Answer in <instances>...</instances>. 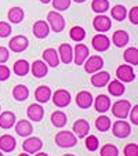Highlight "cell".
<instances>
[{"mask_svg":"<svg viewBox=\"0 0 138 156\" xmlns=\"http://www.w3.org/2000/svg\"><path fill=\"white\" fill-rule=\"evenodd\" d=\"M129 20L133 25H138V7H133L129 12Z\"/></svg>","mask_w":138,"mask_h":156,"instance_id":"obj_43","label":"cell"},{"mask_svg":"<svg viewBox=\"0 0 138 156\" xmlns=\"http://www.w3.org/2000/svg\"><path fill=\"white\" fill-rule=\"evenodd\" d=\"M47 24L55 33H59V32H62L65 28V18L62 17L59 12L50 11L47 14Z\"/></svg>","mask_w":138,"mask_h":156,"instance_id":"obj_4","label":"cell"},{"mask_svg":"<svg viewBox=\"0 0 138 156\" xmlns=\"http://www.w3.org/2000/svg\"><path fill=\"white\" fill-rule=\"evenodd\" d=\"M51 88L47 87V86H39L35 90V98L39 104H46L50 101L51 98Z\"/></svg>","mask_w":138,"mask_h":156,"instance_id":"obj_23","label":"cell"},{"mask_svg":"<svg viewBox=\"0 0 138 156\" xmlns=\"http://www.w3.org/2000/svg\"><path fill=\"white\" fill-rule=\"evenodd\" d=\"M108 91L113 97H122L124 94V91H126V87L119 79H115L108 82Z\"/></svg>","mask_w":138,"mask_h":156,"instance_id":"obj_26","label":"cell"},{"mask_svg":"<svg viewBox=\"0 0 138 156\" xmlns=\"http://www.w3.org/2000/svg\"><path fill=\"white\" fill-rule=\"evenodd\" d=\"M24 10L21 7H12V9L9 10L7 17H9V21L11 24H19L21 21L24 20Z\"/></svg>","mask_w":138,"mask_h":156,"instance_id":"obj_31","label":"cell"},{"mask_svg":"<svg viewBox=\"0 0 138 156\" xmlns=\"http://www.w3.org/2000/svg\"><path fill=\"white\" fill-rule=\"evenodd\" d=\"M76 105L79 106V108H82V109H88L91 105H93V95L90 94L88 91H80V93H77V95H76Z\"/></svg>","mask_w":138,"mask_h":156,"instance_id":"obj_25","label":"cell"},{"mask_svg":"<svg viewBox=\"0 0 138 156\" xmlns=\"http://www.w3.org/2000/svg\"><path fill=\"white\" fill-rule=\"evenodd\" d=\"M32 32L37 39H44V37H47L48 33H50V27H48V24L46 21L39 20L33 24Z\"/></svg>","mask_w":138,"mask_h":156,"instance_id":"obj_16","label":"cell"},{"mask_svg":"<svg viewBox=\"0 0 138 156\" xmlns=\"http://www.w3.org/2000/svg\"><path fill=\"white\" fill-rule=\"evenodd\" d=\"M58 55L64 64H71L73 61V48H72L71 44L62 43L58 48Z\"/></svg>","mask_w":138,"mask_h":156,"instance_id":"obj_17","label":"cell"},{"mask_svg":"<svg viewBox=\"0 0 138 156\" xmlns=\"http://www.w3.org/2000/svg\"><path fill=\"white\" fill-rule=\"evenodd\" d=\"M100 155L101 156H119V149L113 144H105L100 149Z\"/></svg>","mask_w":138,"mask_h":156,"instance_id":"obj_37","label":"cell"},{"mask_svg":"<svg viewBox=\"0 0 138 156\" xmlns=\"http://www.w3.org/2000/svg\"><path fill=\"white\" fill-rule=\"evenodd\" d=\"M10 58V51L7 47H3V46H0V64H4L7 62Z\"/></svg>","mask_w":138,"mask_h":156,"instance_id":"obj_45","label":"cell"},{"mask_svg":"<svg viewBox=\"0 0 138 156\" xmlns=\"http://www.w3.org/2000/svg\"><path fill=\"white\" fill-rule=\"evenodd\" d=\"M111 119L108 116H100V118L95 120V129L101 133H105L111 129Z\"/></svg>","mask_w":138,"mask_h":156,"instance_id":"obj_35","label":"cell"},{"mask_svg":"<svg viewBox=\"0 0 138 156\" xmlns=\"http://www.w3.org/2000/svg\"><path fill=\"white\" fill-rule=\"evenodd\" d=\"M28 46H29L28 37L21 36V35L14 36V37H11V40L9 41V48L12 53H22V51H25L28 48Z\"/></svg>","mask_w":138,"mask_h":156,"instance_id":"obj_8","label":"cell"},{"mask_svg":"<svg viewBox=\"0 0 138 156\" xmlns=\"http://www.w3.org/2000/svg\"><path fill=\"white\" fill-rule=\"evenodd\" d=\"M109 80H111V75H109L108 72L98 71V72H95V73H93L90 82H91V84L94 86V87L101 88V87H105V86L108 84Z\"/></svg>","mask_w":138,"mask_h":156,"instance_id":"obj_13","label":"cell"},{"mask_svg":"<svg viewBox=\"0 0 138 156\" xmlns=\"http://www.w3.org/2000/svg\"><path fill=\"white\" fill-rule=\"evenodd\" d=\"M69 36H71V39L73 41H76V43H79V41H83L86 37V30L83 29L82 27H73L71 29V32H69Z\"/></svg>","mask_w":138,"mask_h":156,"instance_id":"obj_36","label":"cell"},{"mask_svg":"<svg viewBox=\"0 0 138 156\" xmlns=\"http://www.w3.org/2000/svg\"><path fill=\"white\" fill-rule=\"evenodd\" d=\"M30 72H32V75L35 77H37V79H41V77H44L46 75H47L48 66H47V64H46L44 61H40V59H37V61H35L32 65H30Z\"/></svg>","mask_w":138,"mask_h":156,"instance_id":"obj_21","label":"cell"},{"mask_svg":"<svg viewBox=\"0 0 138 156\" xmlns=\"http://www.w3.org/2000/svg\"><path fill=\"white\" fill-rule=\"evenodd\" d=\"M62 156H75V155H72V153H66V155H62Z\"/></svg>","mask_w":138,"mask_h":156,"instance_id":"obj_50","label":"cell"},{"mask_svg":"<svg viewBox=\"0 0 138 156\" xmlns=\"http://www.w3.org/2000/svg\"><path fill=\"white\" fill-rule=\"evenodd\" d=\"M86 148H87L90 152H95V151L98 149V147H100V141H98V138L95 136H86Z\"/></svg>","mask_w":138,"mask_h":156,"instance_id":"obj_38","label":"cell"},{"mask_svg":"<svg viewBox=\"0 0 138 156\" xmlns=\"http://www.w3.org/2000/svg\"><path fill=\"white\" fill-rule=\"evenodd\" d=\"M12 32L11 29V25L9 22H3V21H0V37H7L10 36Z\"/></svg>","mask_w":138,"mask_h":156,"instance_id":"obj_41","label":"cell"},{"mask_svg":"<svg viewBox=\"0 0 138 156\" xmlns=\"http://www.w3.org/2000/svg\"><path fill=\"white\" fill-rule=\"evenodd\" d=\"M51 123L57 129H62L68 123V116L62 111H55V112L51 113Z\"/></svg>","mask_w":138,"mask_h":156,"instance_id":"obj_29","label":"cell"},{"mask_svg":"<svg viewBox=\"0 0 138 156\" xmlns=\"http://www.w3.org/2000/svg\"><path fill=\"white\" fill-rule=\"evenodd\" d=\"M75 2H76V3H84L86 0H75Z\"/></svg>","mask_w":138,"mask_h":156,"instance_id":"obj_49","label":"cell"},{"mask_svg":"<svg viewBox=\"0 0 138 156\" xmlns=\"http://www.w3.org/2000/svg\"><path fill=\"white\" fill-rule=\"evenodd\" d=\"M10 68L9 66H6V65L0 64V82H4V80H7L10 77Z\"/></svg>","mask_w":138,"mask_h":156,"instance_id":"obj_42","label":"cell"},{"mask_svg":"<svg viewBox=\"0 0 138 156\" xmlns=\"http://www.w3.org/2000/svg\"><path fill=\"white\" fill-rule=\"evenodd\" d=\"M111 126H112V134L116 138H127L131 134V124L129 122H126L124 119H119Z\"/></svg>","mask_w":138,"mask_h":156,"instance_id":"obj_2","label":"cell"},{"mask_svg":"<svg viewBox=\"0 0 138 156\" xmlns=\"http://www.w3.org/2000/svg\"><path fill=\"white\" fill-rule=\"evenodd\" d=\"M124 156H138V145L135 142H131V144H127L123 149Z\"/></svg>","mask_w":138,"mask_h":156,"instance_id":"obj_40","label":"cell"},{"mask_svg":"<svg viewBox=\"0 0 138 156\" xmlns=\"http://www.w3.org/2000/svg\"><path fill=\"white\" fill-rule=\"evenodd\" d=\"M88 54H90V50H88V47L86 46V44L83 43H77L76 47H75L73 50V61L76 65H83V62L86 61V58L88 57Z\"/></svg>","mask_w":138,"mask_h":156,"instance_id":"obj_12","label":"cell"},{"mask_svg":"<svg viewBox=\"0 0 138 156\" xmlns=\"http://www.w3.org/2000/svg\"><path fill=\"white\" fill-rule=\"evenodd\" d=\"M14 126H15V131H17V134L19 137H29L33 131L32 123H30L29 120H25V119L19 120L18 123H15Z\"/></svg>","mask_w":138,"mask_h":156,"instance_id":"obj_24","label":"cell"},{"mask_svg":"<svg viewBox=\"0 0 138 156\" xmlns=\"http://www.w3.org/2000/svg\"><path fill=\"white\" fill-rule=\"evenodd\" d=\"M83 65H84V71L87 73H95L104 68V59L101 55H90L86 58Z\"/></svg>","mask_w":138,"mask_h":156,"instance_id":"obj_5","label":"cell"},{"mask_svg":"<svg viewBox=\"0 0 138 156\" xmlns=\"http://www.w3.org/2000/svg\"><path fill=\"white\" fill-rule=\"evenodd\" d=\"M0 109H2V106H0Z\"/></svg>","mask_w":138,"mask_h":156,"instance_id":"obj_52","label":"cell"},{"mask_svg":"<svg viewBox=\"0 0 138 156\" xmlns=\"http://www.w3.org/2000/svg\"><path fill=\"white\" fill-rule=\"evenodd\" d=\"M18 156H30V155H29V153H27V152H24V153H19Z\"/></svg>","mask_w":138,"mask_h":156,"instance_id":"obj_48","label":"cell"},{"mask_svg":"<svg viewBox=\"0 0 138 156\" xmlns=\"http://www.w3.org/2000/svg\"><path fill=\"white\" fill-rule=\"evenodd\" d=\"M93 27H94V29L97 30V32H101V33L108 32L112 27V21H111V18L106 17V15L98 14L97 17L93 20Z\"/></svg>","mask_w":138,"mask_h":156,"instance_id":"obj_11","label":"cell"},{"mask_svg":"<svg viewBox=\"0 0 138 156\" xmlns=\"http://www.w3.org/2000/svg\"><path fill=\"white\" fill-rule=\"evenodd\" d=\"M130 120H131V123L134 124V126H137L138 124V105H134L133 106V109H130Z\"/></svg>","mask_w":138,"mask_h":156,"instance_id":"obj_44","label":"cell"},{"mask_svg":"<svg viewBox=\"0 0 138 156\" xmlns=\"http://www.w3.org/2000/svg\"><path fill=\"white\" fill-rule=\"evenodd\" d=\"M123 58H124V61H126L127 64L133 65V66L138 65V50H137V47L127 48V50L124 51V54H123Z\"/></svg>","mask_w":138,"mask_h":156,"instance_id":"obj_32","label":"cell"},{"mask_svg":"<svg viewBox=\"0 0 138 156\" xmlns=\"http://www.w3.org/2000/svg\"><path fill=\"white\" fill-rule=\"evenodd\" d=\"M51 98H53V102L55 106H58V108H65V106H68L69 104H71V93L68 91V90H65V88H59V90H57L54 94H51Z\"/></svg>","mask_w":138,"mask_h":156,"instance_id":"obj_6","label":"cell"},{"mask_svg":"<svg viewBox=\"0 0 138 156\" xmlns=\"http://www.w3.org/2000/svg\"><path fill=\"white\" fill-rule=\"evenodd\" d=\"M131 109V102L127 100H119L112 105V115L118 119H127Z\"/></svg>","mask_w":138,"mask_h":156,"instance_id":"obj_3","label":"cell"},{"mask_svg":"<svg viewBox=\"0 0 138 156\" xmlns=\"http://www.w3.org/2000/svg\"><path fill=\"white\" fill-rule=\"evenodd\" d=\"M17 118H15L14 112H10V111H4V112L0 113V127L4 130H9L11 127H14Z\"/></svg>","mask_w":138,"mask_h":156,"instance_id":"obj_22","label":"cell"},{"mask_svg":"<svg viewBox=\"0 0 138 156\" xmlns=\"http://www.w3.org/2000/svg\"><path fill=\"white\" fill-rule=\"evenodd\" d=\"M43 148V141L39 137H28L24 142H22V149L27 153H36Z\"/></svg>","mask_w":138,"mask_h":156,"instance_id":"obj_9","label":"cell"},{"mask_svg":"<svg viewBox=\"0 0 138 156\" xmlns=\"http://www.w3.org/2000/svg\"><path fill=\"white\" fill-rule=\"evenodd\" d=\"M91 44H93V47H94L95 51L104 53V51H106L109 47H111V40H109V37L106 35L98 33V35H95L94 37H93Z\"/></svg>","mask_w":138,"mask_h":156,"instance_id":"obj_10","label":"cell"},{"mask_svg":"<svg viewBox=\"0 0 138 156\" xmlns=\"http://www.w3.org/2000/svg\"><path fill=\"white\" fill-rule=\"evenodd\" d=\"M17 147V141L10 134H3V136L0 137V151L2 152H12Z\"/></svg>","mask_w":138,"mask_h":156,"instance_id":"obj_20","label":"cell"},{"mask_svg":"<svg viewBox=\"0 0 138 156\" xmlns=\"http://www.w3.org/2000/svg\"><path fill=\"white\" fill-rule=\"evenodd\" d=\"M93 104H94L95 111L100 113H105L106 111L111 109V98L105 94L98 95V97L95 98V101H93Z\"/></svg>","mask_w":138,"mask_h":156,"instance_id":"obj_19","label":"cell"},{"mask_svg":"<svg viewBox=\"0 0 138 156\" xmlns=\"http://www.w3.org/2000/svg\"><path fill=\"white\" fill-rule=\"evenodd\" d=\"M91 10L97 14H104L109 10V2L108 0H93Z\"/></svg>","mask_w":138,"mask_h":156,"instance_id":"obj_33","label":"cell"},{"mask_svg":"<svg viewBox=\"0 0 138 156\" xmlns=\"http://www.w3.org/2000/svg\"><path fill=\"white\" fill-rule=\"evenodd\" d=\"M116 77L120 80L122 83H131L133 80H135V72L133 71L131 65H120L116 69Z\"/></svg>","mask_w":138,"mask_h":156,"instance_id":"obj_7","label":"cell"},{"mask_svg":"<svg viewBox=\"0 0 138 156\" xmlns=\"http://www.w3.org/2000/svg\"><path fill=\"white\" fill-rule=\"evenodd\" d=\"M30 71V65L27 59H18L15 61L14 66H12V72L17 76H27Z\"/></svg>","mask_w":138,"mask_h":156,"instance_id":"obj_28","label":"cell"},{"mask_svg":"<svg viewBox=\"0 0 138 156\" xmlns=\"http://www.w3.org/2000/svg\"><path fill=\"white\" fill-rule=\"evenodd\" d=\"M43 59H44V62L47 64V66L57 68L59 65V55L55 48H46V50L43 51Z\"/></svg>","mask_w":138,"mask_h":156,"instance_id":"obj_15","label":"cell"},{"mask_svg":"<svg viewBox=\"0 0 138 156\" xmlns=\"http://www.w3.org/2000/svg\"><path fill=\"white\" fill-rule=\"evenodd\" d=\"M72 131H73V134L77 138H84L88 134V131H90V124H88V122L84 120V119H79V120H76L73 123Z\"/></svg>","mask_w":138,"mask_h":156,"instance_id":"obj_14","label":"cell"},{"mask_svg":"<svg viewBox=\"0 0 138 156\" xmlns=\"http://www.w3.org/2000/svg\"><path fill=\"white\" fill-rule=\"evenodd\" d=\"M12 97L17 101H25L29 97V88L24 84H17L14 88H12Z\"/></svg>","mask_w":138,"mask_h":156,"instance_id":"obj_30","label":"cell"},{"mask_svg":"<svg viewBox=\"0 0 138 156\" xmlns=\"http://www.w3.org/2000/svg\"><path fill=\"white\" fill-rule=\"evenodd\" d=\"M51 2H53L54 10H58V11H66L71 7V0H51Z\"/></svg>","mask_w":138,"mask_h":156,"instance_id":"obj_39","label":"cell"},{"mask_svg":"<svg viewBox=\"0 0 138 156\" xmlns=\"http://www.w3.org/2000/svg\"><path fill=\"white\" fill-rule=\"evenodd\" d=\"M129 40H130V36L126 30H116V32L113 33V36H112V43L119 48L124 47V46L129 43Z\"/></svg>","mask_w":138,"mask_h":156,"instance_id":"obj_27","label":"cell"},{"mask_svg":"<svg viewBox=\"0 0 138 156\" xmlns=\"http://www.w3.org/2000/svg\"><path fill=\"white\" fill-rule=\"evenodd\" d=\"M111 15L115 21H123L127 17V10L122 4H116L113 9L111 10Z\"/></svg>","mask_w":138,"mask_h":156,"instance_id":"obj_34","label":"cell"},{"mask_svg":"<svg viewBox=\"0 0 138 156\" xmlns=\"http://www.w3.org/2000/svg\"><path fill=\"white\" fill-rule=\"evenodd\" d=\"M0 156H4V153H2V151H0Z\"/></svg>","mask_w":138,"mask_h":156,"instance_id":"obj_51","label":"cell"},{"mask_svg":"<svg viewBox=\"0 0 138 156\" xmlns=\"http://www.w3.org/2000/svg\"><path fill=\"white\" fill-rule=\"evenodd\" d=\"M51 0H40V3H43V4H48Z\"/></svg>","mask_w":138,"mask_h":156,"instance_id":"obj_47","label":"cell"},{"mask_svg":"<svg viewBox=\"0 0 138 156\" xmlns=\"http://www.w3.org/2000/svg\"><path fill=\"white\" fill-rule=\"evenodd\" d=\"M35 156H48V155L46 152H40V151H39V152L35 153Z\"/></svg>","mask_w":138,"mask_h":156,"instance_id":"obj_46","label":"cell"},{"mask_svg":"<svg viewBox=\"0 0 138 156\" xmlns=\"http://www.w3.org/2000/svg\"><path fill=\"white\" fill-rule=\"evenodd\" d=\"M55 144L61 148H72L77 144V137L72 131H58L55 136Z\"/></svg>","mask_w":138,"mask_h":156,"instance_id":"obj_1","label":"cell"},{"mask_svg":"<svg viewBox=\"0 0 138 156\" xmlns=\"http://www.w3.org/2000/svg\"><path fill=\"white\" fill-rule=\"evenodd\" d=\"M27 113H28V118L33 122H40L44 118V109L40 104H30L28 106Z\"/></svg>","mask_w":138,"mask_h":156,"instance_id":"obj_18","label":"cell"}]
</instances>
